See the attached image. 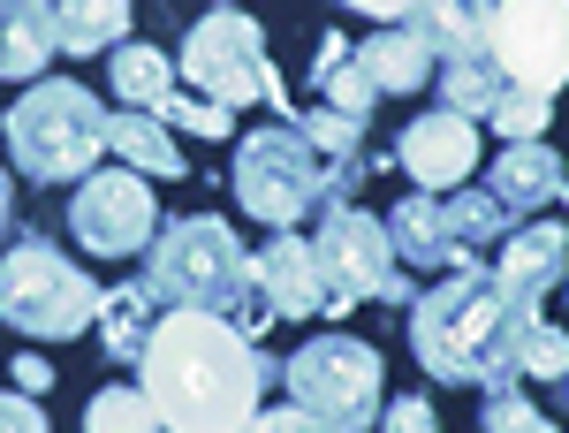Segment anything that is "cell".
<instances>
[{"instance_id":"cell-1","label":"cell","mask_w":569,"mask_h":433,"mask_svg":"<svg viewBox=\"0 0 569 433\" xmlns=\"http://www.w3.org/2000/svg\"><path fill=\"white\" fill-rule=\"evenodd\" d=\"M273 381L281 357H266L228 312H190V304H168L137 357V388L168 433H243Z\"/></svg>"},{"instance_id":"cell-2","label":"cell","mask_w":569,"mask_h":433,"mask_svg":"<svg viewBox=\"0 0 569 433\" xmlns=\"http://www.w3.org/2000/svg\"><path fill=\"white\" fill-rule=\"evenodd\" d=\"M539 319L531 304H517L493 266H456L448 282L410 297V357L433 373L440 388H517V350L525 327Z\"/></svg>"},{"instance_id":"cell-3","label":"cell","mask_w":569,"mask_h":433,"mask_svg":"<svg viewBox=\"0 0 569 433\" xmlns=\"http://www.w3.org/2000/svg\"><path fill=\"white\" fill-rule=\"evenodd\" d=\"M357 183H365V175L327 168L297 122H266V130H251L243 145H236V168H228L236 206H243L251 220H266V228H297L305 214L350 198Z\"/></svg>"},{"instance_id":"cell-4","label":"cell","mask_w":569,"mask_h":433,"mask_svg":"<svg viewBox=\"0 0 569 433\" xmlns=\"http://www.w3.org/2000/svg\"><path fill=\"white\" fill-rule=\"evenodd\" d=\"M107 107H99V91L69 85V77H39V85L23 91L16 107H8V122H0V137H8V160H16V175H31V183H84L91 160L107 152Z\"/></svg>"},{"instance_id":"cell-5","label":"cell","mask_w":569,"mask_h":433,"mask_svg":"<svg viewBox=\"0 0 569 433\" xmlns=\"http://www.w3.org/2000/svg\"><path fill=\"white\" fill-rule=\"evenodd\" d=\"M99 319V282L69 259L53 236L23 228L0 252V327L31 335V343H69Z\"/></svg>"},{"instance_id":"cell-6","label":"cell","mask_w":569,"mask_h":433,"mask_svg":"<svg viewBox=\"0 0 569 433\" xmlns=\"http://www.w3.org/2000/svg\"><path fill=\"white\" fill-rule=\"evenodd\" d=\"M144 282L160 304H190V312H236L251 297V259L236 244V228L220 214L160 220L144 244Z\"/></svg>"},{"instance_id":"cell-7","label":"cell","mask_w":569,"mask_h":433,"mask_svg":"<svg viewBox=\"0 0 569 433\" xmlns=\"http://www.w3.org/2000/svg\"><path fill=\"white\" fill-rule=\"evenodd\" d=\"M176 69H182V85H198L213 107H228V115H243V107H273L281 122H297L289 91H281L273 61H266L259 16H243V8H206V16L182 31Z\"/></svg>"},{"instance_id":"cell-8","label":"cell","mask_w":569,"mask_h":433,"mask_svg":"<svg viewBox=\"0 0 569 433\" xmlns=\"http://www.w3.org/2000/svg\"><path fill=\"white\" fill-rule=\"evenodd\" d=\"M281 388L319 426L365 433L380 419V403H388V365H380V350L357 343V335H311L297 357H281Z\"/></svg>"},{"instance_id":"cell-9","label":"cell","mask_w":569,"mask_h":433,"mask_svg":"<svg viewBox=\"0 0 569 433\" xmlns=\"http://www.w3.org/2000/svg\"><path fill=\"white\" fill-rule=\"evenodd\" d=\"M311 252H319V274H327V297H335V319L357 312V304H410L418 297V282L395 266V244H388V220H372L365 206L350 198H335V206H319V236H311Z\"/></svg>"},{"instance_id":"cell-10","label":"cell","mask_w":569,"mask_h":433,"mask_svg":"<svg viewBox=\"0 0 569 433\" xmlns=\"http://www.w3.org/2000/svg\"><path fill=\"white\" fill-rule=\"evenodd\" d=\"M486 61L517 91L555 99L569 85V0H493V16H486Z\"/></svg>"},{"instance_id":"cell-11","label":"cell","mask_w":569,"mask_h":433,"mask_svg":"<svg viewBox=\"0 0 569 433\" xmlns=\"http://www.w3.org/2000/svg\"><path fill=\"white\" fill-rule=\"evenodd\" d=\"M152 228H160V198H152V183L137 168H91L77 190H69V236L84 244L91 259H130L152 244Z\"/></svg>"},{"instance_id":"cell-12","label":"cell","mask_w":569,"mask_h":433,"mask_svg":"<svg viewBox=\"0 0 569 433\" xmlns=\"http://www.w3.org/2000/svg\"><path fill=\"white\" fill-rule=\"evenodd\" d=\"M395 168L410 175V183H426L433 198L463 190L471 168H479V122H463V115H448V107L402 122V137H395Z\"/></svg>"},{"instance_id":"cell-13","label":"cell","mask_w":569,"mask_h":433,"mask_svg":"<svg viewBox=\"0 0 569 433\" xmlns=\"http://www.w3.org/2000/svg\"><path fill=\"white\" fill-rule=\"evenodd\" d=\"M251 289L273 304V319H335V297H327L319 252H311L297 228H273V244L251 252Z\"/></svg>"},{"instance_id":"cell-14","label":"cell","mask_w":569,"mask_h":433,"mask_svg":"<svg viewBox=\"0 0 569 433\" xmlns=\"http://www.w3.org/2000/svg\"><path fill=\"white\" fill-rule=\"evenodd\" d=\"M493 282L509 289L517 304H547V289H562L569 282V228L562 220H547V214H531L509 228V244L493 252Z\"/></svg>"},{"instance_id":"cell-15","label":"cell","mask_w":569,"mask_h":433,"mask_svg":"<svg viewBox=\"0 0 569 433\" xmlns=\"http://www.w3.org/2000/svg\"><path fill=\"white\" fill-rule=\"evenodd\" d=\"M486 190H493L509 214H547L555 198H569V168H562V152H555L547 137H525V145H509V152L493 160Z\"/></svg>"},{"instance_id":"cell-16","label":"cell","mask_w":569,"mask_h":433,"mask_svg":"<svg viewBox=\"0 0 569 433\" xmlns=\"http://www.w3.org/2000/svg\"><path fill=\"white\" fill-rule=\"evenodd\" d=\"M440 214H448V274H456V266H493V252H501L509 228H517V214H509L493 190H448Z\"/></svg>"},{"instance_id":"cell-17","label":"cell","mask_w":569,"mask_h":433,"mask_svg":"<svg viewBox=\"0 0 569 433\" xmlns=\"http://www.w3.org/2000/svg\"><path fill=\"white\" fill-rule=\"evenodd\" d=\"M53 53V0H0V85H39Z\"/></svg>"},{"instance_id":"cell-18","label":"cell","mask_w":569,"mask_h":433,"mask_svg":"<svg viewBox=\"0 0 569 433\" xmlns=\"http://www.w3.org/2000/svg\"><path fill=\"white\" fill-rule=\"evenodd\" d=\"M99 350L114 357V365H137L144 343H152V327H160V297H152V282H114V289H99Z\"/></svg>"},{"instance_id":"cell-19","label":"cell","mask_w":569,"mask_h":433,"mask_svg":"<svg viewBox=\"0 0 569 433\" xmlns=\"http://www.w3.org/2000/svg\"><path fill=\"white\" fill-rule=\"evenodd\" d=\"M486 16H493V0H410V8H402V23L426 39L433 61L486 53Z\"/></svg>"},{"instance_id":"cell-20","label":"cell","mask_w":569,"mask_h":433,"mask_svg":"<svg viewBox=\"0 0 569 433\" xmlns=\"http://www.w3.org/2000/svg\"><path fill=\"white\" fill-rule=\"evenodd\" d=\"M388 244H395V266H410V274H448V214H440L433 190H410L388 214Z\"/></svg>"},{"instance_id":"cell-21","label":"cell","mask_w":569,"mask_h":433,"mask_svg":"<svg viewBox=\"0 0 569 433\" xmlns=\"http://www.w3.org/2000/svg\"><path fill=\"white\" fill-rule=\"evenodd\" d=\"M357 69L372 77V91H380V99H388V91H418L440 61L426 53V39H418L410 23H388V31H372V39L357 46Z\"/></svg>"},{"instance_id":"cell-22","label":"cell","mask_w":569,"mask_h":433,"mask_svg":"<svg viewBox=\"0 0 569 433\" xmlns=\"http://www.w3.org/2000/svg\"><path fill=\"white\" fill-rule=\"evenodd\" d=\"M107 85H114L122 107L160 115V99L176 91V53H160V46H144V39H122V46H114V61H107Z\"/></svg>"},{"instance_id":"cell-23","label":"cell","mask_w":569,"mask_h":433,"mask_svg":"<svg viewBox=\"0 0 569 433\" xmlns=\"http://www.w3.org/2000/svg\"><path fill=\"white\" fill-rule=\"evenodd\" d=\"M107 152L122 160V168H137V175H182V145H176V130L160 122V115H137V107H122L114 122H107Z\"/></svg>"},{"instance_id":"cell-24","label":"cell","mask_w":569,"mask_h":433,"mask_svg":"<svg viewBox=\"0 0 569 433\" xmlns=\"http://www.w3.org/2000/svg\"><path fill=\"white\" fill-rule=\"evenodd\" d=\"M61 53H114L130 39V0H53Z\"/></svg>"},{"instance_id":"cell-25","label":"cell","mask_w":569,"mask_h":433,"mask_svg":"<svg viewBox=\"0 0 569 433\" xmlns=\"http://www.w3.org/2000/svg\"><path fill=\"white\" fill-rule=\"evenodd\" d=\"M311 85L327 91V107H342V115H357V122H365V115H372V99H380L372 77L357 69V46L342 39V31H327V39L311 46Z\"/></svg>"},{"instance_id":"cell-26","label":"cell","mask_w":569,"mask_h":433,"mask_svg":"<svg viewBox=\"0 0 569 433\" xmlns=\"http://www.w3.org/2000/svg\"><path fill=\"white\" fill-rule=\"evenodd\" d=\"M433 85H440V107H448V115H463V122H486V115L501 107L509 77H501L486 53H456V61H440V69H433Z\"/></svg>"},{"instance_id":"cell-27","label":"cell","mask_w":569,"mask_h":433,"mask_svg":"<svg viewBox=\"0 0 569 433\" xmlns=\"http://www.w3.org/2000/svg\"><path fill=\"white\" fill-rule=\"evenodd\" d=\"M297 130L311 137V152H319L327 168L372 175V145H365V122H357V115H342V107H305V115H297Z\"/></svg>"},{"instance_id":"cell-28","label":"cell","mask_w":569,"mask_h":433,"mask_svg":"<svg viewBox=\"0 0 569 433\" xmlns=\"http://www.w3.org/2000/svg\"><path fill=\"white\" fill-rule=\"evenodd\" d=\"M84 433H168V426L144 403V388H99L91 411H84Z\"/></svg>"},{"instance_id":"cell-29","label":"cell","mask_w":569,"mask_h":433,"mask_svg":"<svg viewBox=\"0 0 569 433\" xmlns=\"http://www.w3.org/2000/svg\"><path fill=\"white\" fill-rule=\"evenodd\" d=\"M547 122H555V99H539V91H501V107L486 115V130H501L509 145H525V137H547Z\"/></svg>"},{"instance_id":"cell-30","label":"cell","mask_w":569,"mask_h":433,"mask_svg":"<svg viewBox=\"0 0 569 433\" xmlns=\"http://www.w3.org/2000/svg\"><path fill=\"white\" fill-rule=\"evenodd\" d=\"M517 373H525V381H569V335L547 327V319H531L525 350H517Z\"/></svg>"},{"instance_id":"cell-31","label":"cell","mask_w":569,"mask_h":433,"mask_svg":"<svg viewBox=\"0 0 569 433\" xmlns=\"http://www.w3.org/2000/svg\"><path fill=\"white\" fill-rule=\"evenodd\" d=\"M479 426H486V433H555V426H547V411H539L525 388H486Z\"/></svg>"},{"instance_id":"cell-32","label":"cell","mask_w":569,"mask_h":433,"mask_svg":"<svg viewBox=\"0 0 569 433\" xmlns=\"http://www.w3.org/2000/svg\"><path fill=\"white\" fill-rule=\"evenodd\" d=\"M160 122H182L190 137H206V145L236 137V115H228V107H213V99H182V91H168V99H160Z\"/></svg>"},{"instance_id":"cell-33","label":"cell","mask_w":569,"mask_h":433,"mask_svg":"<svg viewBox=\"0 0 569 433\" xmlns=\"http://www.w3.org/2000/svg\"><path fill=\"white\" fill-rule=\"evenodd\" d=\"M380 433H440V419L426 395H395V403H380Z\"/></svg>"},{"instance_id":"cell-34","label":"cell","mask_w":569,"mask_h":433,"mask_svg":"<svg viewBox=\"0 0 569 433\" xmlns=\"http://www.w3.org/2000/svg\"><path fill=\"white\" fill-rule=\"evenodd\" d=\"M0 433H46L39 395H23V388H0Z\"/></svg>"},{"instance_id":"cell-35","label":"cell","mask_w":569,"mask_h":433,"mask_svg":"<svg viewBox=\"0 0 569 433\" xmlns=\"http://www.w3.org/2000/svg\"><path fill=\"white\" fill-rule=\"evenodd\" d=\"M243 433H335V426H319L311 411H297V403H289V411H259Z\"/></svg>"},{"instance_id":"cell-36","label":"cell","mask_w":569,"mask_h":433,"mask_svg":"<svg viewBox=\"0 0 569 433\" xmlns=\"http://www.w3.org/2000/svg\"><path fill=\"white\" fill-rule=\"evenodd\" d=\"M8 365H16V388H23V395H46V388H53V365H46V357H31V350H23V357H8Z\"/></svg>"},{"instance_id":"cell-37","label":"cell","mask_w":569,"mask_h":433,"mask_svg":"<svg viewBox=\"0 0 569 433\" xmlns=\"http://www.w3.org/2000/svg\"><path fill=\"white\" fill-rule=\"evenodd\" d=\"M342 8H357V16H380V23H402V8H410V0H342Z\"/></svg>"},{"instance_id":"cell-38","label":"cell","mask_w":569,"mask_h":433,"mask_svg":"<svg viewBox=\"0 0 569 433\" xmlns=\"http://www.w3.org/2000/svg\"><path fill=\"white\" fill-rule=\"evenodd\" d=\"M16 228V183H8V168H0V236Z\"/></svg>"},{"instance_id":"cell-39","label":"cell","mask_w":569,"mask_h":433,"mask_svg":"<svg viewBox=\"0 0 569 433\" xmlns=\"http://www.w3.org/2000/svg\"><path fill=\"white\" fill-rule=\"evenodd\" d=\"M213 8H228V0H213Z\"/></svg>"}]
</instances>
